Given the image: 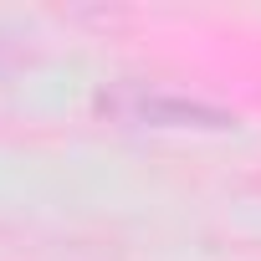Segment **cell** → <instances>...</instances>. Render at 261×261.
Returning a JSON list of instances; mask_svg holds the SVG:
<instances>
[{
  "mask_svg": "<svg viewBox=\"0 0 261 261\" xmlns=\"http://www.w3.org/2000/svg\"><path fill=\"white\" fill-rule=\"evenodd\" d=\"M97 113L113 123H128V128H169V134H225V128H236V113H225L215 102L139 87V82L97 92Z\"/></svg>",
  "mask_w": 261,
  "mask_h": 261,
  "instance_id": "6da1fadb",
  "label": "cell"
},
{
  "mask_svg": "<svg viewBox=\"0 0 261 261\" xmlns=\"http://www.w3.org/2000/svg\"><path fill=\"white\" fill-rule=\"evenodd\" d=\"M26 67V57H21V46H11L6 36H0V82H6L11 72H21Z\"/></svg>",
  "mask_w": 261,
  "mask_h": 261,
  "instance_id": "7a4b0ae2",
  "label": "cell"
}]
</instances>
